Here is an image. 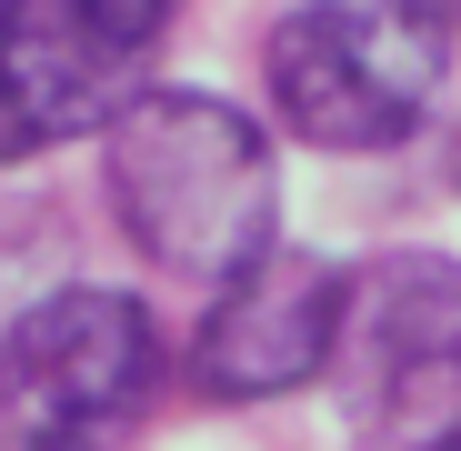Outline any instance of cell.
Segmentation results:
<instances>
[{
	"mask_svg": "<svg viewBox=\"0 0 461 451\" xmlns=\"http://www.w3.org/2000/svg\"><path fill=\"white\" fill-rule=\"evenodd\" d=\"M101 191L121 241L171 281H230L281 251V161L221 91H131L101 131Z\"/></svg>",
	"mask_w": 461,
	"mask_h": 451,
	"instance_id": "obj_1",
	"label": "cell"
},
{
	"mask_svg": "<svg viewBox=\"0 0 461 451\" xmlns=\"http://www.w3.org/2000/svg\"><path fill=\"white\" fill-rule=\"evenodd\" d=\"M451 70V31L411 0H291L261 41V81H271V121L291 140L331 150H402Z\"/></svg>",
	"mask_w": 461,
	"mask_h": 451,
	"instance_id": "obj_2",
	"label": "cell"
},
{
	"mask_svg": "<svg viewBox=\"0 0 461 451\" xmlns=\"http://www.w3.org/2000/svg\"><path fill=\"white\" fill-rule=\"evenodd\" d=\"M331 392L361 451H461V261L451 251H381L351 271Z\"/></svg>",
	"mask_w": 461,
	"mask_h": 451,
	"instance_id": "obj_3",
	"label": "cell"
},
{
	"mask_svg": "<svg viewBox=\"0 0 461 451\" xmlns=\"http://www.w3.org/2000/svg\"><path fill=\"white\" fill-rule=\"evenodd\" d=\"M150 382H161V331L131 291L70 281L0 341V451H111Z\"/></svg>",
	"mask_w": 461,
	"mask_h": 451,
	"instance_id": "obj_4",
	"label": "cell"
},
{
	"mask_svg": "<svg viewBox=\"0 0 461 451\" xmlns=\"http://www.w3.org/2000/svg\"><path fill=\"white\" fill-rule=\"evenodd\" d=\"M341 301H351L341 261L291 251V241L261 251L251 271H230L211 291V311L191 331V392H211V401H281V392L331 382Z\"/></svg>",
	"mask_w": 461,
	"mask_h": 451,
	"instance_id": "obj_5",
	"label": "cell"
},
{
	"mask_svg": "<svg viewBox=\"0 0 461 451\" xmlns=\"http://www.w3.org/2000/svg\"><path fill=\"white\" fill-rule=\"evenodd\" d=\"M140 91V50L91 0H0V161L91 140Z\"/></svg>",
	"mask_w": 461,
	"mask_h": 451,
	"instance_id": "obj_6",
	"label": "cell"
},
{
	"mask_svg": "<svg viewBox=\"0 0 461 451\" xmlns=\"http://www.w3.org/2000/svg\"><path fill=\"white\" fill-rule=\"evenodd\" d=\"M91 11H101V21H111L131 50H150V41L171 31V11H181V0H91Z\"/></svg>",
	"mask_w": 461,
	"mask_h": 451,
	"instance_id": "obj_7",
	"label": "cell"
},
{
	"mask_svg": "<svg viewBox=\"0 0 461 451\" xmlns=\"http://www.w3.org/2000/svg\"><path fill=\"white\" fill-rule=\"evenodd\" d=\"M411 11H431L441 31H461V0H411Z\"/></svg>",
	"mask_w": 461,
	"mask_h": 451,
	"instance_id": "obj_8",
	"label": "cell"
},
{
	"mask_svg": "<svg viewBox=\"0 0 461 451\" xmlns=\"http://www.w3.org/2000/svg\"><path fill=\"white\" fill-rule=\"evenodd\" d=\"M451 191H461V161H451Z\"/></svg>",
	"mask_w": 461,
	"mask_h": 451,
	"instance_id": "obj_9",
	"label": "cell"
}]
</instances>
